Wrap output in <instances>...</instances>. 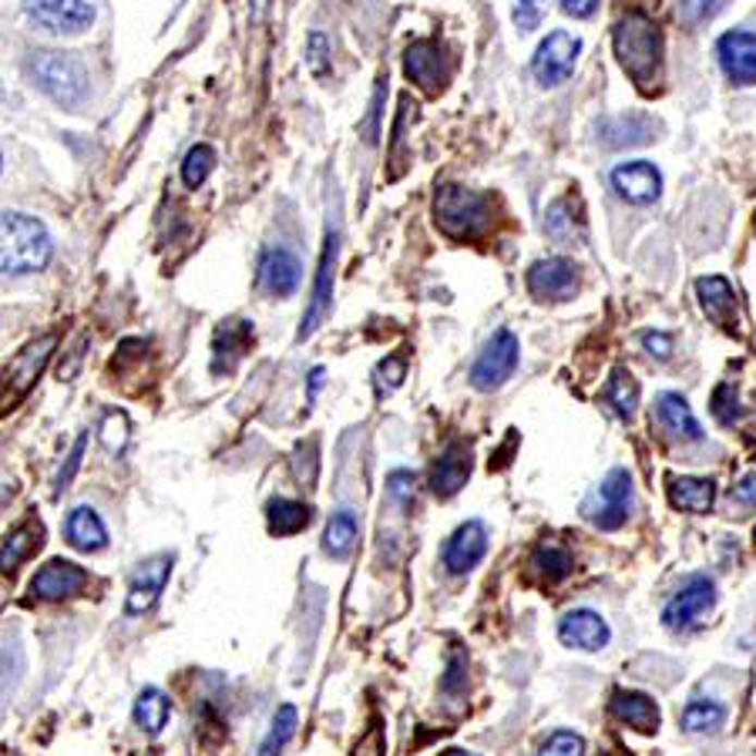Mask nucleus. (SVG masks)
<instances>
[{
	"label": "nucleus",
	"mask_w": 756,
	"mask_h": 756,
	"mask_svg": "<svg viewBox=\"0 0 756 756\" xmlns=\"http://www.w3.org/2000/svg\"><path fill=\"white\" fill-rule=\"evenodd\" d=\"M612 48H615V61L622 64V71L643 92H649L659 82L666 41L653 17H646L643 11H629L625 17H619L612 27Z\"/></svg>",
	"instance_id": "obj_1"
},
{
	"label": "nucleus",
	"mask_w": 756,
	"mask_h": 756,
	"mask_svg": "<svg viewBox=\"0 0 756 756\" xmlns=\"http://www.w3.org/2000/svg\"><path fill=\"white\" fill-rule=\"evenodd\" d=\"M54 256V243L41 219L24 212H4V272L27 276L41 272Z\"/></svg>",
	"instance_id": "obj_2"
},
{
	"label": "nucleus",
	"mask_w": 756,
	"mask_h": 756,
	"mask_svg": "<svg viewBox=\"0 0 756 756\" xmlns=\"http://www.w3.org/2000/svg\"><path fill=\"white\" fill-rule=\"evenodd\" d=\"M434 222L451 239H477L491 225V203L474 188L441 185L434 195Z\"/></svg>",
	"instance_id": "obj_3"
},
{
	"label": "nucleus",
	"mask_w": 756,
	"mask_h": 756,
	"mask_svg": "<svg viewBox=\"0 0 756 756\" xmlns=\"http://www.w3.org/2000/svg\"><path fill=\"white\" fill-rule=\"evenodd\" d=\"M340 246H343V225H340V212L333 209L327 216V235H324V253H320V266H316V280H313V296L309 306L303 313V324L296 340H309L316 330H320L330 320L333 309V286H337V263H340Z\"/></svg>",
	"instance_id": "obj_4"
},
{
	"label": "nucleus",
	"mask_w": 756,
	"mask_h": 756,
	"mask_svg": "<svg viewBox=\"0 0 756 756\" xmlns=\"http://www.w3.org/2000/svg\"><path fill=\"white\" fill-rule=\"evenodd\" d=\"M31 71H34V82L41 85V92L71 111L82 108V101L88 98V71L74 54L41 51L34 58Z\"/></svg>",
	"instance_id": "obj_5"
},
{
	"label": "nucleus",
	"mask_w": 756,
	"mask_h": 756,
	"mask_svg": "<svg viewBox=\"0 0 756 756\" xmlns=\"http://www.w3.org/2000/svg\"><path fill=\"white\" fill-rule=\"evenodd\" d=\"M54 346H58V333H45V337H37V340L24 343V346L14 353V361L4 367V411L14 407L17 401H24L27 390L37 383V377L45 374Z\"/></svg>",
	"instance_id": "obj_6"
},
{
	"label": "nucleus",
	"mask_w": 756,
	"mask_h": 756,
	"mask_svg": "<svg viewBox=\"0 0 756 756\" xmlns=\"http://www.w3.org/2000/svg\"><path fill=\"white\" fill-rule=\"evenodd\" d=\"M582 54V37L569 34V31H551L545 41L538 45L535 58H532V74L541 88H559L565 85L575 64Z\"/></svg>",
	"instance_id": "obj_7"
},
{
	"label": "nucleus",
	"mask_w": 756,
	"mask_h": 756,
	"mask_svg": "<svg viewBox=\"0 0 756 756\" xmlns=\"http://www.w3.org/2000/svg\"><path fill=\"white\" fill-rule=\"evenodd\" d=\"M519 361H522L519 337H514L511 330H498L491 337V343L481 350V356L474 361V367H471V387L481 390V393H491V390L504 387L508 377L514 374V367H519Z\"/></svg>",
	"instance_id": "obj_8"
},
{
	"label": "nucleus",
	"mask_w": 756,
	"mask_h": 756,
	"mask_svg": "<svg viewBox=\"0 0 756 756\" xmlns=\"http://www.w3.org/2000/svg\"><path fill=\"white\" fill-rule=\"evenodd\" d=\"M632 511V477L625 467H612L606 474V481L599 485V491H595V498L585 504V519L602 528V532H615L625 525Z\"/></svg>",
	"instance_id": "obj_9"
},
{
	"label": "nucleus",
	"mask_w": 756,
	"mask_h": 756,
	"mask_svg": "<svg viewBox=\"0 0 756 756\" xmlns=\"http://www.w3.org/2000/svg\"><path fill=\"white\" fill-rule=\"evenodd\" d=\"M24 14L48 34H85L95 24V8L88 0H24Z\"/></svg>",
	"instance_id": "obj_10"
},
{
	"label": "nucleus",
	"mask_w": 756,
	"mask_h": 756,
	"mask_svg": "<svg viewBox=\"0 0 756 756\" xmlns=\"http://www.w3.org/2000/svg\"><path fill=\"white\" fill-rule=\"evenodd\" d=\"M404 74L411 82L427 92V95H441L448 77H451V61L444 54V48L434 41V37H424V41H414L404 54Z\"/></svg>",
	"instance_id": "obj_11"
},
{
	"label": "nucleus",
	"mask_w": 756,
	"mask_h": 756,
	"mask_svg": "<svg viewBox=\"0 0 756 756\" xmlns=\"http://www.w3.org/2000/svg\"><path fill=\"white\" fill-rule=\"evenodd\" d=\"M712 602H716V585H712V578L696 575V578H690V582L666 602V609H662V625H666L669 632H683V629L696 625V619H703V615L712 609Z\"/></svg>",
	"instance_id": "obj_12"
},
{
	"label": "nucleus",
	"mask_w": 756,
	"mask_h": 756,
	"mask_svg": "<svg viewBox=\"0 0 756 756\" xmlns=\"http://www.w3.org/2000/svg\"><path fill=\"white\" fill-rule=\"evenodd\" d=\"M528 293L535 300H548V303H565L578 293V266L572 259H538L528 269Z\"/></svg>",
	"instance_id": "obj_13"
},
{
	"label": "nucleus",
	"mask_w": 756,
	"mask_h": 756,
	"mask_svg": "<svg viewBox=\"0 0 756 756\" xmlns=\"http://www.w3.org/2000/svg\"><path fill=\"white\" fill-rule=\"evenodd\" d=\"M172 565H175V554H155V559L142 562L132 572L129 599H125V612L129 615H145L148 609H155L158 595H162V588L169 585Z\"/></svg>",
	"instance_id": "obj_14"
},
{
	"label": "nucleus",
	"mask_w": 756,
	"mask_h": 756,
	"mask_svg": "<svg viewBox=\"0 0 756 756\" xmlns=\"http://www.w3.org/2000/svg\"><path fill=\"white\" fill-rule=\"evenodd\" d=\"M716 58H720L723 74L733 85H756V34L753 31H727L716 41Z\"/></svg>",
	"instance_id": "obj_15"
},
{
	"label": "nucleus",
	"mask_w": 756,
	"mask_h": 756,
	"mask_svg": "<svg viewBox=\"0 0 756 756\" xmlns=\"http://www.w3.org/2000/svg\"><path fill=\"white\" fill-rule=\"evenodd\" d=\"M612 188L632 206H653L662 195V175L653 162H622L612 169Z\"/></svg>",
	"instance_id": "obj_16"
},
{
	"label": "nucleus",
	"mask_w": 756,
	"mask_h": 756,
	"mask_svg": "<svg viewBox=\"0 0 756 756\" xmlns=\"http://www.w3.org/2000/svg\"><path fill=\"white\" fill-rule=\"evenodd\" d=\"M303 283V263L296 253L290 249H266L259 259V286L263 293L276 296V300H286L300 290Z\"/></svg>",
	"instance_id": "obj_17"
},
{
	"label": "nucleus",
	"mask_w": 756,
	"mask_h": 756,
	"mask_svg": "<svg viewBox=\"0 0 756 756\" xmlns=\"http://www.w3.org/2000/svg\"><path fill=\"white\" fill-rule=\"evenodd\" d=\"M559 639L572 649H582V653H599L609 646L612 639V629L609 622L599 615V612H592V609H572L562 615L559 622Z\"/></svg>",
	"instance_id": "obj_18"
},
{
	"label": "nucleus",
	"mask_w": 756,
	"mask_h": 756,
	"mask_svg": "<svg viewBox=\"0 0 756 756\" xmlns=\"http://www.w3.org/2000/svg\"><path fill=\"white\" fill-rule=\"evenodd\" d=\"M85 585H88V572L82 565H74V562H64V559H51L48 565H41V572L31 578V592L37 595V599H45V602L71 599V595H77Z\"/></svg>",
	"instance_id": "obj_19"
},
{
	"label": "nucleus",
	"mask_w": 756,
	"mask_h": 756,
	"mask_svg": "<svg viewBox=\"0 0 756 756\" xmlns=\"http://www.w3.org/2000/svg\"><path fill=\"white\" fill-rule=\"evenodd\" d=\"M599 145L602 148H612V151H619V148H639V145H649L656 135V122L649 114H635V111H629V114H612V118H602L599 122Z\"/></svg>",
	"instance_id": "obj_20"
},
{
	"label": "nucleus",
	"mask_w": 756,
	"mask_h": 756,
	"mask_svg": "<svg viewBox=\"0 0 756 756\" xmlns=\"http://www.w3.org/2000/svg\"><path fill=\"white\" fill-rule=\"evenodd\" d=\"M488 554V528L481 522H464L444 545V565L451 575L471 572Z\"/></svg>",
	"instance_id": "obj_21"
},
{
	"label": "nucleus",
	"mask_w": 756,
	"mask_h": 756,
	"mask_svg": "<svg viewBox=\"0 0 756 756\" xmlns=\"http://www.w3.org/2000/svg\"><path fill=\"white\" fill-rule=\"evenodd\" d=\"M696 296H699L703 313L716 327H723V330L736 327V293L730 280H723V276H703V280H696Z\"/></svg>",
	"instance_id": "obj_22"
},
{
	"label": "nucleus",
	"mask_w": 756,
	"mask_h": 756,
	"mask_svg": "<svg viewBox=\"0 0 756 756\" xmlns=\"http://www.w3.org/2000/svg\"><path fill=\"white\" fill-rule=\"evenodd\" d=\"M609 712L615 716L619 723L639 730V733H656L659 730V706L653 696L635 693V690H615Z\"/></svg>",
	"instance_id": "obj_23"
},
{
	"label": "nucleus",
	"mask_w": 756,
	"mask_h": 756,
	"mask_svg": "<svg viewBox=\"0 0 756 756\" xmlns=\"http://www.w3.org/2000/svg\"><path fill=\"white\" fill-rule=\"evenodd\" d=\"M467 477H471V454L464 444H451L430 471V491L437 498H451L467 485Z\"/></svg>",
	"instance_id": "obj_24"
},
{
	"label": "nucleus",
	"mask_w": 756,
	"mask_h": 756,
	"mask_svg": "<svg viewBox=\"0 0 756 756\" xmlns=\"http://www.w3.org/2000/svg\"><path fill=\"white\" fill-rule=\"evenodd\" d=\"M656 420L672 437H680V441H703V427H699L696 414L690 411L686 397H680V393L666 390V393L656 397Z\"/></svg>",
	"instance_id": "obj_25"
},
{
	"label": "nucleus",
	"mask_w": 756,
	"mask_h": 756,
	"mask_svg": "<svg viewBox=\"0 0 756 756\" xmlns=\"http://www.w3.org/2000/svg\"><path fill=\"white\" fill-rule=\"evenodd\" d=\"M253 346V324L249 320H225L219 330H216V340H212V370L219 374H229L239 356H243L246 350Z\"/></svg>",
	"instance_id": "obj_26"
},
{
	"label": "nucleus",
	"mask_w": 756,
	"mask_h": 756,
	"mask_svg": "<svg viewBox=\"0 0 756 756\" xmlns=\"http://www.w3.org/2000/svg\"><path fill=\"white\" fill-rule=\"evenodd\" d=\"M64 535H68V545L77 548V551H101V548L108 545L105 522L98 519V511L88 508V504H77V508L68 514Z\"/></svg>",
	"instance_id": "obj_27"
},
{
	"label": "nucleus",
	"mask_w": 756,
	"mask_h": 756,
	"mask_svg": "<svg viewBox=\"0 0 756 756\" xmlns=\"http://www.w3.org/2000/svg\"><path fill=\"white\" fill-rule=\"evenodd\" d=\"M669 501L672 508L690 511V514H706L716 504V485L709 477H672L669 481Z\"/></svg>",
	"instance_id": "obj_28"
},
{
	"label": "nucleus",
	"mask_w": 756,
	"mask_h": 756,
	"mask_svg": "<svg viewBox=\"0 0 756 756\" xmlns=\"http://www.w3.org/2000/svg\"><path fill=\"white\" fill-rule=\"evenodd\" d=\"M45 545V528L41 522H24L17 525L8 538H4V551H0V569L4 572H14L24 559H31V554Z\"/></svg>",
	"instance_id": "obj_29"
},
{
	"label": "nucleus",
	"mask_w": 756,
	"mask_h": 756,
	"mask_svg": "<svg viewBox=\"0 0 756 756\" xmlns=\"http://www.w3.org/2000/svg\"><path fill=\"white\" fill-rule=\"evenodd\" d=\"M602 404H609V411L619 420H632L635 411H639V383H635V377L625 367H619L609 377V383L602 390Z\"/></svg>",
	"instance_id": "obj_30"
},
{
	"label": "nucleus",
	"mask_w": 756,
	"mask_h": 756,
	"mask_svg": "<svg viewBox=\"0 0 756 756\" xmlns=\"http://www.w3.org/2000/svg\"><path fill=\"white\" fill-rule=\"evenodd\" d=\"M266 525L272 535H296L309 525V508L303 501H293V498H272L266 504Z\"/></svg>",
	"instance_id": "obj_31"
},
{
	"label": "nucleus",
	"mask_w": 756,
	"mask_h": 756,
	"mask_svg": "<svg viewBox=\"0 0 756 756\" xmlns=\"http://www.w3.org/2000/svg\"><path fill=\"white\" fill-rule=\"evenodd\" d=\"M545 582H562L572 575V551L559 541H538L532 551V562H528Z\"/></svg>",
	"instance_id": "obj_32"
},
{
	"label": "nucleus",
	"mask_w": 756,
	"mask_h": 756,
	"mask_svg": "<svg viewBox=\"0 0 756 756\" xmlns=\"http://www.w3.org/2000/svg\"><path fill=\"white\" fill-rule=\"evenodd\" d=\"M169 716H172V703H169V696L162 690L148 686V690L138 693V699H135V723H138V730H145L148 736L162 733V727L169 723Z\"/></svg>",
	"instance_id": "obj_33"
},
{
	"label": "nucleus",
	"mask_w": 756,
	"mask_h": 756,
	"mask_svg": "<svg viewBox=\"0 0 756 756\" xmlns=\"http://www.w3.org/2000/svg\"><path fill=\"white\" fill-rule=\"evenodd\" d=\"M296 727H300V712L293 703H283L280 709H276L272 723H269V733L266 740L259 743V753L256 756H280L286 749V743L296 736Z\"/></svg>",
	"instance_id": "obj_34"
},
{
	"label": "nucleus",
	"mask_w": 756,
	"mask_h": 756,
	"mask_svg": "<svg viewBox=\"0 0 756 756\" xmlns=\"http://www.w3.org/2000/svg\"><path fill=\"white\" fill-rule=\"evenodd\" d=\"M324 551L330 554V559H346V554L353 551L356 545V519L350 511H337L333 519L327 522L324 528Z\"/></svg>",
	"instance_id": "obj_35"
},
{
	"label": "nucleus",
	"mask_w": 756,
	"mask_h": 756,
	"mask_svg": "<svg viewBox=\"0 0 756 756\" xmlns=\"http://www.w3.org/2000/svg\"><path fill=\"white\" fill-rule=\"evenodd\" d=\"M727 720V709L720 703L696 699L683 709V730L686 733H716Z\"/></svg>",
	"instance_id": "obj_36"
},
{
	"label": "nucleus",
	"mask_w": 756,
	"mask_h": 756,
	"mask_svg": "<svg viewBox=\"0 0 756 756\" xmlns=\"http://www.w3.org/2000/svg\"><path fill=\"white\" fill-rule=\"evenodd\" d=\"M212 169H216V148L212 145H192L185 162H182V182L188 188H198V185H206Z\"/></svg>",
	"instance_id": "obj_37"
},
{
	"label": "nucleus",
	"mask_w": 756,
	"mask_h": 756,
	"mask_svg": "<svg viewBox=\"0 0 756 756\" xmlns=\"http://www.w3.org/2000/svg\"><path fill=\"white\" fill-rule=\"evenodd\" d=\"M545 232L551 239H559V243H569V239L578 235V219L572 212V198H559V203H551V209L545 216Z\"/></svg>",
	"instance_id": "obj_38"
},
{
	"label": "nucleus",
	"mask_w": 756,
	"mask_h": 756,
	"mask_svg": "<svg viewBox=\"0 0 756 756\" xmlns=\"http://www.w3.org/2000/svg\"><path fill=\"white\" fill-rule=\"evenodd\" d=\"M404 377H407V361L401 353H390V356H383V361L377 364V370H374V390H377V397H390L397 387L404 383Z\"/></svg>",
	"instance_id": "obj_39"
},
{
	"label": "nucleus",
	"mask_w": 756,
	"mask_h": 756,
	"mask_svg": "<svg viewBox=\"0 0 756 756\" xmlns=\"http://www.w3.org/2000/svg\"><path fill=\"white\" fill-rule=\"evenodd\" d=\"M98 434H101V444H105V451H108V454H114V458H118V454H125L129 437H132V430H129V417H125L122 411L105 414V420H101Z\"/></svg>",
	"instance_id": "obj_40"
},
{
	"label": "nucleus",
	"mask_w": 756,
	"mask_h": 756,
	"mask_svg": "<svg viewBox=\"0 0 756 756\" xmlns=\"http://www.w3.org/2000/svg\"><path fill=\"white\" fill-rule=\"evenodd\" d=\"M712 417L720 420L723 427H733L743 420V407H740V397H736V387L733 383H720L712 390V404H709Z\"/></svg>",
	"instance_id": "obj_41"
},
{
	"label": "nucleus",
	"mask_w": 756,
	"mask_h": 756,
	"mask_svg": "<svg viewBox=\"0 0 756 756\" xmlns=\"http://www.w3.org/2000/svg\"><path fill=\"white\" fill-rule=\"evenodd\" d=\"M306 68L313 77H327L333 71V61H330V41H327V34L320 31H313L306 37Z\"/></svg>",
	"instance_id": "obj_42"
},
{
	"label": "nucleus",
	"mask_w": 756,
	"mask_h": 756,
	"mask_svg": "<svg viewBox=\"0 0 756 756\" xmlns=\"http://www.w3.org/2000/svg\"><path fill=\"white\" fill-rule=\"evenodd\" d=\"M535 756H585V740L572 730H559L545 740V746Z\"/></svg>",
	"instance_id": "obj_43"
},
{
	"label": "nucleus",
	"mask_w": 756,
	"mask_h": 756,
	"mask_svg": "<svg viewBox=\"0 0 756 756\" xmlns=\"http://www.w3.org/2000/svg\"><path fill=\"white\" fill-rule=\"evenodd\" d=\"M387 98V77H380V85L374 88V98H370V111L364 118V125H361V135L367 145H377L380 142V105Z\"/></svg>",
	"instance_id": "obj_44"
},
{
	"label": "nucleus",
	"mask_w": 756,
	"mask_h": 756,
	"mask_svg": "<svg viewBox=\"0 0 756 756\" xmlns=\"http://www.w3.org/2000/svg\"><path fill=\"white\" fill-rule=\"evenodd\" d=\"M727 4H730V0H683V4H680V11H683V21L696 27V24H706V21H712V17L720 14Z\"/></svg>",
	"instance_id": "obj_45"
},
{
	"label": "nucleus",
	"mask_w": 756,
	"mask_h": 756,
	"mask_svg": "<svg viewBox=\"0 0 756 756\" xmlns=\"http://www.w3.org/2000/svg\"><path fill=\"white\" fill-rule=\"evenodd\" d=\"M85 451H88V434H82V437H77V441H74V448H71V454H68V461H64V467L58 471L54 495H61V491H68V488H71V481H74L77 467H82V458H85Z\"/></svg>",
	"instance_id": "obj_46"
},
{
	"label": "nucleus",
	"mask_w": 756,
	"mask_h": 756,
	"mask_svg": "<svg viewBox=\"0 0 756 756\" xmlns=\"http://www.w3.org/2000/svg\"><path fill=\"white\" fill-rule=\"evenodd\" d=\"M464 683H467V659H464L461 649H454L448 656V672H444V680H441V690L454 696V693L464 690Z\"/></svg>",
	"instance_id": "obj_47"
},
{
	"label": "nucleus",
	"mask_w": 756,
	"mask_h": 756,
	"mask_svg": "<svg viewBox=\"0 0 756 756\" xmlns=\"http://www.w3.org/2000/svg\"><path fill=\"white\" fill-rule=\"evenodd\" d=\"M514 24L522 31H535L545 17V0H514Z\"/></svg>",
	"instance_id": "obj_48"
},
{
	"label": "nucleus",
	"mask_w": 756,
	"mask_h": 756,
	"mask_svg": "<svg viewBox=\"0 0 756 756\" xmlns=\"http://www.w3.org/2000/svg\"><path fill=\"white\" fill-rule=\"evenodd\" d=\"M387 495H390L397 504H411V498H414V474H411V471H390V477H387Z\"/></svg>",
	"instance_id": "obj_49"
},
{
	"label": "nucleus",
	"mask_w": 756,
	"mask_h": 756,
	"mask_svg": "<svg viewBox=\"0 0 756 756\" xmlns=\"http://www.w3.org/2000/svg\"><path fill=\"white\" fill-rule=\"evenodd\" d=\"M730 504L756 508V471L743 474V477H740V485H733V491H730Z\"/></svg>",
	"instance_id": "obj_50"
},
{
	"label": "nucleus",
	"mask_w": 756,
	"mask_h": 756,
	"mask_svg": "<svg viewBox=\"0 0 756 756\" xmlns=\"http://www.w3.org/2000/svg\"><path fill=\"white\" fill-rule=\"evenodd\" d=\"M643 346H646L649 356H656V361H669V356H672V337H669V333L646 330V333H643Z\"/></svg>",
	"instance_id": "obj_51"
},
{
	"label": "nucleus",
	"mask_w": 756,
	"mask_h": 756,
	"mask_svg": "<svg viewBox=\"0 0 756 756\" xmlns=\"http://www.w3.org/2000/svg\"><path fill=\"white\" fill-rule=\"evenodd\" d=\"M562 11H565L569 17L585 21V17H592L595 11H599V0H562Z\"/></svg>",
	"instance_id": "obj_52"
},
{
	"label": "nucleus",
	"mask_w": 756,
	"mask_h": 756,
	"mask_svg": "<svg viewBox=\"0 0 756 756\" xmlns=\"http://www.w3.org/2000/svg\"><path fill=\"white\" fill-rule=\"evenodd\" d=\"M324 377H327V374H324V367H313V370H309V401L316 397V390L324 387Z\"/></svg>",
	"instance_id": "obj_53"
},
{
	"label": "nucleus",
	"mask_w": 756,
	"mask_h": 756,
	"mask_svg": "<svg viewBox=\"0 0 756 756\" xmlns=\"http://www.w3.org/2000/svg\"><path fill=\"white\" fill-rule=\"evenodd\" d=\"M441 756H467L464 749H448V753H441Z\"/></svg>",
	"instance_id": "obj_54"
},
{
	"label": "nucleus",
	"mask_w": 756,
	"mask_h": 756,
	"mask_svg": "<svg viewBox=\"0 0 756 756\" xmlns=\"http://www.w3.org/2000/svg\"><path fill=\"white\" fill-rule=\"evenodd\" d=\"M753 541H756V528H753Z\"/></svg>",
	"instance_id": "obj_55"
}]
</instances>
